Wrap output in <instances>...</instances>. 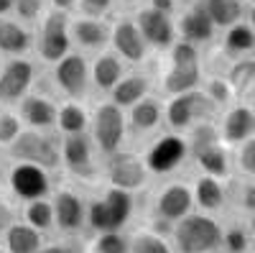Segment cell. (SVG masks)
<instances>
[{
	"instance_id": "6da1fadb",
	"label": "cell",
	"mask_w": 255,
	"mask_h": 253,
	"mask_svg": "<svg viewBox=\"0 0 255 253\" xmlns=\"http://www.w3.org/2000/svg\"><path fill=\"white\" fill-rule=\"evenodd\" d=\"M204 69H202V49L176 38V44L166 51V67L161 72V90L166 97L202 90Z\"/></svg>"
},
{
	"instance_id": "7a4b0ae2",
	"label": "cell",
	"mask_w": 255,
	"mask_h": 253,
	"mask_svg": "<svg viewBox=\"0 0 255 253\" xmlns=\"http://www.w3.org/2000/svg\"><path fill=\"white\" fill-rule=\"evenodd\" d=\"M168 238L176 253H220L222 220L217 215L194 210L171 228Z\"/></svg>"
},
{
	"instance_id": "3957f363",
	"label": "cell",
	"mask_w": 255,
	"mask_h": 253,
	"mask_svg": "<svg viewBox=\"0 0 255 253\" xmlns=\"http://www.w3.org/2000/svg\"><path fill=\"white\" fill-rule=\"evenodd\" d=\"M135 213V192L105 184V189L87 202V228L92 233L123 230Z\"/></svg>"
},
{
	"instance_id": "277c9868",
	"label": "cell",
	"mask_w": 255,
	"mask_h": 253,
	"mask_svg": "<svg viewBox=\"0 0 255 253\" xmlns=\"http://www.w3.org/2000/svg\"><path fill=\"white\" fill-rule=\"evenodd\" d=\"M220 113L222 110L204 95V90H191V92L171 95V97L163 100L166 128L168 131H176V133L191 131L202 120H217Z\"/></svg>"
},
{
	"instance_id": "5b68a950",
	"label": "cell",
	"mask_w": 255,
	"mask_h": 253,
	"mask_svg": "<svg viewBox=\"0 0 255 253\" xmlns=\"http://www.w3.org/2000/svg\"><path fill=\"white\" fill-rule=\"evenodd\" d=\"M69 51H74L72 41V13L49 8L46 15L36 26V56L44 64H56Z\"/></svg>"
},
{
	"instance_id": "8992f818",
	"label": "cell",
	"mask_w": 255,
	"mask_h": 253,
	"mask_svg": "<svg viewBox=\"0 0 255 253\" xmlns=\"http://www.w3.org/2000/svg\"><path fill=\"white\" fill-rule=\"evenodd\" d=\"M90 136L97 146L102 159H108L125 149L128 138V120L125 110L118 108L113 100H102L92 108V123H90Z\"/></svg>"
},
{
	"instance_id": "52a82bcc",
	"label": "cell",
	"mask_w": 255,
	"mask_h": 253,
	"mask_svg": "<svg viewBox=\"0 0 255 253\" xmlns=\"http://www.w3.org/2000/svg\"><path fill=\"white\" fill-rule=\"evenodd\" d=\"M8 156L13 161L38 164L54 172L61 166V136H56L54 131L23 128V133L8 146Z\"/></svg>"
},
{
	"instance_id": "ba28073f",
	"label": "cell",
	"mask_w": 255,
	"mask_h": 253,
	"mask_svg": "<svg viewBox=\"0 0 255 253\" xmlns=\"http://www.w3.org/2000/svg\"><path fill=\"white\" fill-rule=\"evenodd\" d=\"M143 159H145V166L151 172V177H174L189 161L186 136L176 133V131L158 133L143 151Z\"/></svg>"
},
{
	"instance_id": "9c48e42d",
	"label": "cell",
	"mask_w": 255,
	"mask_h": 253,
	"mask_svg": "<svg viewBox=\"0 0 255 253\" xmlns=\"http://www.w3.org/2000/svg\"><path fill=\"white\" fill-rule=\"evenodd\" d=\"M194 189L184 179H168L163 187L156 189V195L151 200V215L156 223H163L168 228H174L181 218L189 213H194Z\"/></svg>"
},
{
	"instance_id": "30bf717a",
	"label": "cell",
	"mask_w": 255,
	"mask_h": 253,
	"mask_svg": "<svg viewBox=\"0 0 255 253\" xmlns=\"http://www.w3.org/2000/svg\"><path fill=\"white\" fill-rule=\"evenodd\" d=\"M102 177H105V184H110V187L138 192V189H143L148 184L151 172L145 166L143 154H135L130 149H120L118 154L102 159Z\"/></svg>"
},
{
	"instance_id": "8fae6325",
	"label": "cell",
	"mask_w": 255,
	"mask_h": 253,
	"mask_svg": "<svg viewBox=\"0 0 255 253\" xmlns=\"http://www.w3.org/2000/svg\"><path fill=\"white\" fill-rule=\"evenodd\" d=\"M100 151L90 133L61 136V166L82 182H95L102 172Z\"/></svg>"
},
{
	"instance_id": "7c38bea8",
	"label": "cell",
	"mask_w": 255,
	"mask_h": 253,
	"mask_svg": "<svg viewBox=\"0 0 255 253\" xmlns=\"http://www.w3.org/2000/svg\"><path fill=\"white\" fill-rule=\"evenodd\" d=\"M51 79L67 100H84L92 87L90 59L84 56V51H69L56 64H51Z\"/></svg>"
},
{
	"instance_id": "4fadbf2b",
	"label": "cell",
	"mask_w": 255,
	"mask_h": 253,
	"mask_svg": "<svg viewBox=\"0 0 255 253\" xmlns=\"http://www.w3.org/2000/svg\"><path fill=\"white\" fill-rule=\"evenodd\" d=\"M38 69L28 56H10L0 67V105L18 108V102L33 92Z\"/></svg>"
},
{
	"instance_id": "5bb4252c",
	"label": "cell",
	"mask_w": 255,
	"mask_h": 253,
	"mask_svg": "<svg viewBox=\"0 0 255 253\" xmlns=\"http://www.w3.org/2000/svg\"><path fill=\"white\" fill-rule=\"evenodd\" d=\"M217 128H220L222 143L235 151L240 143L255 136V105L248 100H235L220 113Z\"/></svg>"
},
{
	"instance_id": "9a60e30c",
	"label": "cell",
	"mask_w": 255,
	"mask_h": 253,
	"mask_svg": "<svg viewBox=\"0 0 255 253\" xmlns=\"http://www.w3.org/2000/svg\"><path fill=\"white\" fill-rule=\"evenodd\" d=\"M8 187L13 197L20 202H31L51 195V172L38 164H26V161H13L8 172Z\"/></svg>"
},
{
	"instance_id": "2e32d148",
	"label": "cell",
	"mask_w": 255,
	"mask_h": 253,
	"mask_svg": "<svg viewBox=\"0 0 255 253\" xmlns=\"http://www.w3.org/2000/svg\"><path fill=\"white\" fill-rule=\"evenodd\" d=\"M133 18H135V23H138V28L145 38L148 49L168 51L176 44L179 31H176V18L174 15H166V13L151 8V5H140V8H135Z\"/></svg>"
},
{
	"instance_id": "e0dca14e",
	"label": "cell",
	"mask_w": 255,
	"mask_h": 253,
	"mask_svg": "<svg viewBox=\"0 0 255 253\" xmlns=\"http://www.w3.org/2000/svg\"><path fill=\"white\" fill-rule=\"evenodd\" d=\"M54 228L64 236H77L87 225V200L77 189L59 187L54 197Z\"/></svg>"
},
{
	"instance_id": "ac0fdd59",
	"label": "cell",
	"mask_w": 255,
	"mask_h": 253,
	"mask_svg": "<svg viewBox=\"0 0 255 253\" xmlns=\"http://www.w3.org/2000/svg\"><path fill=\"white\" fill-rule=\"evenodd\" d=\"M110 49L125 61V64H143L148 51H151L133 15L130 18H128V15L115 18L113 36H110Z\"/></svg>"
},
{
	"instance_id": "d6986e66",
	"label": "cell",
	"mask_w": 255,
	"mask_h": 253,
	"mask_svg": "<svg viewBox=\"0 0 255 253\" xmlns=\"http://www.w3.org/2000/svg\"><path fill=\"white\" fill-rule=\"evenodd\" d=\"M176 31H179V38L189 41V44H194L199 49L212 44V41L220 36L217 26L212 23V18L204 13L199 0L191 5H184V10L176 15Z\"/></svg>"
},
{
	"instance_id": "ffe728a7",
	"label": "cell",
	"mask_w": 255,
	"mask_h": 253,
	"mask_svg": "<svg viewBox=\"0 0 255 253\" xmlns=\"http://www.w3.org/2000/svg\"><path fill=\"white\" fill-rule=\"evenodd\" d=\"M113 23L108 18H90V15H72V41L79 51L100 54L110 49Z\"/></svg>"
},
{
	"instance_id": "44dd1931",
	"label": "cell",
	"mask_w": 255,
	"mask_h": 253,
	"mask_svg": "<svg viewBox=\"0 0 255 253\" xmlns=\"http://www.w3.org/2000/svg\"><path fill=\"white\" fill-rule=\"evenodd\" d=\"M125 120H128V136L133 138H148L156 136L161 125H166L163 120V100L148 95L140 102H135L133 108L125 110Z\"/></svg>"
},
{
	"instance_id": "7402d4cb",
	"label": "cell",
	"mask_w": 255,
	"mask_h": 253,
	"mask_svg": "<svg viewBox=\"0 0 255 253\" xmlns=\"http://www.w3.org/2000/svg\"><path fill=\"white\" fill-rule=\"evenodd\" d=\"M36 49V28L18 20L15 15L0 18V54L3 56H28Z\"/></svg>"
},
{
	"instance_id": "603a6c76",
	"label": "cell",
	"mask_w": 255,
	"mask_h": 253,
	"mask_svg": "<svg viewBox=\"0 0 255 253\" xmlns=\"http://www.w3.org/2000/svg\"><path fill=\"white\" fill-rule=\"evenodd\" d=\"M56 113L59 105L41 92H31L28 97H23L18 102V115L23 120L26 128L33 131H56Z\"/></svg>"
},
{
	"instance_id": "cb8c5ba5",
	"label": "cell",
	"mask_w": 255,
	"mask_h": 253,
	"mask_svg": "<svg viewBox=\"0 0 255 253\" xmlns=\"http://www.w3.org/2000/svg\"><path fill=\"white\" fill-rule=\"evenodd\" d=\"M191 189H194V205L202 213L209 215H220L227 200H230V189L225 179L209 177V174H199L194 182H191Z\"/></svg>"
},
{
	"instance_id": "d4e9b609",
	"label": "cell",
	"mask_w": 255,
	"mask_h": 253,
	"mask_svg": "<svg viewBox=\"0 0 255 253\" xmlns=\"http://www.w3.org/2000/svg\"><path fill=\"white\" fill-rule=\"evenodd\" d=\"M90 74H92V87L102 95H110L113 87L125 77V61L113 49H105L90 61Z\"/></svg>"
},
{
	"instance_id": "484cf974",
	"label": "cell",
	"mask_w": 255,
	"mask_h": 253,
	"mask_svg": "<svg viewBox=\"0 0 255 253\" xmlns=\"http://www.w3.org/2000/svg\"><path fill=\"white\" fill-rule=\"evenodd\" d=\"M191 161L197 164L199 174H209V177H217V179H225V182L232 177V169H235V154H232V149L225 146L222 141L197 151L191 156Z\"/></svg>"
},
{
	"instance_id": "4316f807",
	"label": "cell",
	"mask_w": 255,
	"mask_h": 253,
	"mask_svg": "<svg viewBox=\"0 0 255 253\" xmlns=\"http://www.w3.org/2000/svg\"><path fill=\"white\" fill-rule=\"evenodd\" d=\"M153 90V82L148 74L143 72H125V77L113 87V92L108 95V100H113L118 108L128 110L133 108L135 102H140L143 97H148Z\"/></svg>"
},
{
	"instance_id": "83f0119b",
	"label": "cell",
	"mask_w": 255,
	"mask_h": 253,
	"mask_svg": "<svg viewBox=\"0 0 255 253\" xmlns=\"http://www.w3.org/2000/svg\"><path fill=\"white\" fill-rule=\"evenodd\" d=\"M90 123H92V110L84 108L82 100H64V102H59V113H56V131H59V136L90 133Z\"/></svg>"
},
{
	"instance_id": "f1b7e54d",
	"label": "cell",
	"mask_w": 255,
	"mask_h": 253,
	"mask_svg": "<svg viewBox=\"0 0 255 253\" xmlns=\"http://www.w3.org/2000/svg\"><path fill=\"white\" fill-rule=\"evenodd\" d=\"M222 54L232 61V59H243V56H255V28L248 20L230 26L222 31Z\"/></svg>"
},
{
	"instance_id": "f546056e",
	"label": "cell",
	"mask_w": 255,
	"mask_h": 253,
	"mask_svg": "<svg viewBox=\"0 0 255 253\" xmlns=\"http://www.w3.org/2000/svg\"><path fill=\"white\" fill-rule=\"evenodd\" d=\"M44 246V238L36 228H31L26 220H13L3 230V248L5 253H38Z\"/></svg>"
},
{
	"instance_id": "4dcf8cb0",
	"label": "cell",
	"mask_w": 255,
	"mask_h": 253,
	"mask_svg": "<svg viewBox=\"0 0 255 253\" xmlns=\"http://www.w3.org/2000/svg\"><path fill=\"white\" fill-rule=\"evenodd\" d=\"M199 5L212 18L217 31H225L230 26L240 23V20H245V13H248L245 0H199Z\"/></svg>"
},
{
	"instance_id": "1f68e13d",
	"label": "cell",
	"mask_w": 255,
	"mask_h": 253,
	"mask_svg": "<svg viewBox=\"0 0 255 253\" xmlns=\"http://www.w3.org/2000/svg\"><path fill=\"white\" fill-rule=\"evenodd\" d=\"M225 77L232 84L238 100H248L250 95H255V56L232 59L227 72H225Z\"/></svg>"
},
{
	"instance_id": "d6a6232c",
	"label": "cell",
	"mask_w": 255,
	"mask_h": 253,
	"mask_svg": "<svg viewBox=\"0 0 255 253\" xmlns=\"http://www.w3.org/2000/svg\"><path fill=\"white\" fill-rule=\"evenodd\" d=\"M253 238L245 220H227L222 223V246L220 253H253Z\"/></svg>"
},
{
	"instance_id": "836d02e7",
	"label": "cell",
	"mask_w": 255,
	"mask_h": 253,
	"mask_svg": "<svg viewBox=\"0 0 255 253\" xmlns=\"http://www.w3.org/2000/svg\"><path fill=\"white\" fill-rule=\"evenodd\" d=\"M130 253H176L171 238L153 228H138L130 233Z\"/></svg>"
},
{
	"instance_id": "e575fe53",
	"label": "cell",
	"mask_w": 255,
	"mask_h": 253,
	"mask_svg": "<svg viewBox=\"0 0 255 253\" xmlns=\"http://www.w3.org/2000/svg\"><path fill=\"white\" fill-rule=\"evenodd\" d=\"M23 220L31 228H36L38 233H46L54 228V202L49 197L23 202Z\"/></svg>"
},
{
	"instance_id": "d590c367",
	"label": "cell",
	"mask_w": 255,
	"mask_h": 253,
	"mask_svg": "<svg viewBox=\"0 0 255 253\" xmlns=\"http://www.w3.org/2000/svg\"><path fill=\"white\" fill-rule=\"evenodd\" d=\"M87 253H130V236H125L123 230L95 233Z\"/></svg>"
},
{
	"instance_id": "8d00e7d4",
	"label": "cell",
	"mask_w": 255,
	"mask_h": 253,
	"mask_svg": "<svg viewBox=\"0 0 255 253\" xmlns=\"http://www.w3.org/2000/svg\"><path fill=\"white\" fill-rule=\"evenodd\" d=\"M202 90H204V95L217 105L220 110H225L227 105H232L238 100V95H235V90H232V84L227 82V77L222 74V77H204V82H202Z\"/></svg>"
},
{
	"instance_id": "74e56055",
	"label": "cell",
	"mask_w": 255,
	"mask_h": 253,
	"mask_svg": "<svg viewBox=\"0 0 255 253\" xmlns=\"http://www.w3.org/2000/svg\"><path fill=\"white\" fill-rule=\"evenodd\" d=\"M23 120H20L18 110H10L5 105H0V149H8V146L23 133Z\"/></svg>"
},
{
	"instance_id": "f35d334b",
	"label": "cell",
	"mask_w": 255,
	"mask_h": 253,
	"mask_svg": "<svg viewBox=\"0 0 255 253\" xmlns=\"http://www.w3.org/2000/svg\"><path fill=\"white\" fill-rule=\"evenodd\" d=\"M49 0H15V5H13V15L18 20H23V23L28 26H38V20L46 15L49 10Z\"/></svg>"
},
{
	"instance_id": "ab89813d",
	"label": "cell",
	"mask_w": 255,
	"mask_h": 253,
	"mask_svg": "<svg viewBox=\"0 0 255 253\" xmlns=\"http://www.w3.org/2000/svg\"><path fill=\"white\" fill-rule=\"evenodd\" d=\"M235 169L245 179H255V136L235 149Z\"/></svg>"
},
{
	"instance_id": "60d3db41",
	"label": "cell",
	"mask_w": 255,
	"mask_h": 253,
	"mask_svg": "<svg viewBox=\"0 0 255 253\" xmlns=\"http://www.w3.org/2000/svg\"><path fill=\"white\" fill-rule=\"evenodd\" d=\"M115 8H118V0H77V15L110 18Z\"/></svg>"
},
{
	"instance_id": "b9f144b4",
	"label": "cell",
	"mask_w": 255,
	"mask_h": 253,
	"mask_svg": "<svg viewBox=\"0 0 255 253\" xmlns=\"http://www.w3.org/2000/svg\"><path fill=\"white\" fill-rule=\"evenodd\" d=\"M235 205H238V210L245 218L255 215V179H245L243 177V182L235 189Z\"/></svg>"
},
{
	"instance_id": "7bdbcfd3",
	"label": "cell",
	"mask_w": 255,
	"mask_h": 253,
	"mask_svg": "<svg viewBox=\"0 0 255 253\" xmlns=\"http://www.w3.org/2000/svg\"><path fill=\"white\" fill-rule=\"evenodd\" d=\"M145 5H151V8L166 13V15H174V18H176V13H179V8H181L179 0H145Z\"/></svg>"
},
{
	"instance_id": "ee69618b",
	"label": "cell",
	"mask_w": 255,
	"mask_h": 253,
	"mask_svg": "<svg viewBox=\"0 0 255 253\" xmlns=\"http://www.w3.org/2000/svg\"><path fill=\"white\" fill-rule=\"evenodd\" d=\"M38 253H77V248L72 243H49V246H41Z\"/></svg>"
},
{
	"instance_id": "f6af8a7d",
	"label": "cell",
	"mask_w": 255,
	"mask_h": 253,
	"mask_svg": "<svg viewBox=\"0 0 255 253\" xmlns=\"http://www.w3.org/2000/svg\"><path fill=\"white\" fill-rule=\"evenodd\" d=\"M49 5L56 10H64V13H72V10H77V0H49Z\"/></svg>"
},
{
	"instance_id": "bcb514c9",
	"label": "cell",
	"mask_w": 255,
	"mask_h": 253,
	"mask_svg": "<svg viewBox=\"0 0 255 253\" xmlns=\"http://www.w3.org/2000/svg\"><path fill=\"white\" fill-rule=\"evenodd\" d=\"M13 223V213H10V207L0 200V230H5L8 225Z\"/></svg>"
},
{
	"instance_id": "7dc6e473",
	"label": "cell",
	"mask_w": 255,
	"mask_h": 253,
	"mask_svg": "<svg viewBox=\"0 0 255 253\" xmlns=\"http://www.w3.org/2000/svg\"><path fill=\"white\" fill-rule=\"evenodd\" d=\"M13 5H15V0H0V18L13 15Z\"/></svg>"
},
{
	"instance_id": "c3c4849f",
	"label": "cell",
	"mask_w": 255,
	"mask_h": 253,
	"mask_svg": "<svg viewBox=\"0 0 255 253\" xmlns=\"http://www.w3.org/2000/svg\"><path fill=\"white\" fill-rule=\"evenodd\" d=\"M245 20L255 28V5H248V13H245Z\"/></svg>"
},
{
	"instance_id": "681fc988",
	"label": "cell",
	"mask_w": 255,
	"mask_h": 253,
	"mask_svg": "<svg viewBox=\"0 0 255 253\" xmlns=\"http://www.w3.org/2000/svg\"><path fill=\"white\" fill-rule=\"evenodd\" d=\"M245 223H248V230H250V238H253V243H255V215L245 218Z\"/></svg>"
},
{
	"instance_id": "f907efd6",
	"label": "cell",
	"mask_w": 255,
	"mask_h": 253,
	"mask_svg": "<svg viewBox=\"0 0 255 253\" xmlns=\"http://www.w3.org/2000/svg\"><path fill=\"white\" fill-rule=\"evenodd\" d=\"M179 3H181V8H184V5H191V3H197V0H179Z\"/></svg>"
},
{
	"instance_id": "816d5d0a",
	"label": "cell",
	"mask_w": 255,
	"mask_h": 253,
	"mask_svg": "<svg viewBox=\"0 0 255 253\" xmlns=\"http://www.w3.org/2000/svg\"><path fill=\"white\" fill-rule=\"evenodd\" d=\"M245 5H255V0H245Z\"/></svg>"
},
{
	"instance_id": "f5cc1de1",
	"label": "cell",
	"mask_w": 255,
	"mask_h": 253,
	"mask_svg": "<svg viewBox=\"0 0 255 253\" xmlns=\"http://www.w3.org/2000/svg\"><path fill=\"white\" fill-rule=\"evenodd\" d=\"M0 253H5V248H3V246H0Z\"/></svg>"
},
{
	"instance_id": "db71d44e",
	"label": "cell",
	"mask_w": 255,
	"mask_h": 253,
	"mask_svg": "<svg viewBox=\"0 0 255 253\" xmlns=\"http://www.w3.org/2000/svg\"><path fill=\"white\" fill-rule=\"evenodd\" d=\"M253 253H255V248H253Z\"/></svg>"
}]
</instances>
